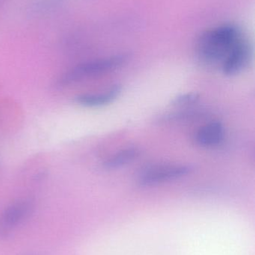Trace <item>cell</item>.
I'll return each instance as SVG.
<instances>
[{"label":"cell","instance_id":"52a82bcc","mask_svg":"<svg viewBox=\"0 0 255 255\" xmlns=\"http://www.w3.org/2000/svg\"><path fill=\"white\" fill-rule=\"evenodd\" d=\"M121 85H116L101 94H81L76 96L74 102L84 107L96 108L106 106L112 103L121 93Z\"/></svg>","mask_w":255,"mask_h":255},{"label":"cell","instance_id":"ba28073f","mask_svg":"<svg viewBox=\"0 0 255 255\" xmlns=\"http://www.w3.org/2000/svg\"><path fill=\"white\" fill-rule=\"evenodd\" d=\"M139 153L140 151L136 147L124 148L108 158L103 163V166L108 169H115L122 167L137 158Z\"/></svg>","mask_w":255,"mask_h":255},{"label":"cell","instance_id":"3957f363","mask_svg":"<svg viewBox=\"0 0 255 255\" xmlns=\"http://www.w3.org/2000/svg\"><path fill=\"white\" fill-rule=\"evenodd\" d=\"M34 206L31 198L19 199L7 206L0 214V239L10 238L15 229L32 214Z\"/></svg>","mask_w":255,"mask_h":255},{"label":"cell","instance_id":"30bf717a","mask_svg":"<svg viewBox=\"0 0 255 255\" xmlns=\"http://www.w3.org/2000/svg\"><path fill=\"white\" fill-rule=\"evenodd\" d=\"M199 98L200 97L199 94L196 93H188V94L178 96L172 101V104L177 106H189V105L197 103Z\"/></svg>","mask_w":255,"mask_h":255},{"label":"cell","instance_id":"277c9868","mask_svg":"<svg viewBox=\"0 0 255 255\" xmlns=\"http://www.w3.org/2000/svg\"><path fill=\"white\" fill-rule=\"evenodd\" d=\"M193 170L187 165H156L142 171L139 176V184L142 187H151L173 181L188 175Z\"/></svg>","mask_w":255,"mask_h":255},{"label":"cell","instance_id":"5b68a950","mask_svg":"<svg viewBox=\"0 0 255 255\" xmlns=\"http://www.w3.org/2000/svg\"><path fill=\"white\" fill-rule=\"evenodd\" d=\"M253 55L251 43L247 37L243 38L222 64L223 73L226 76H234L241 73L250 63Z\"/></svg>","mask_w":255,"mask_h":255},{"label":"cell","instance_id":"7a4b0ae2","mask_svg":"<svg viewBox=\"0 0 255 255\" xmlns=\"http://www.w3.org/2000/svg\"><path fill=\"white\" fill-rule=\"evenodd\" d=\"M127 59L128 55L122 54L108 58L92 60L78 64L63 73L57 79V87L64 88L72 84L80 82L83 79L94 77L111 70H115L121 67Z\"/></svg>","mask_w":255,"mask_h":255},{"label":"cell","instance_id":"6da1fadb","mask_svg":"<svg viewBox=\"0 0 255 255\" xmlns=\"http://www.w3.org/2000/svg\"><path fill=\"white\" fill-rule=\"evenodd\" d=\"M246 37L239 25L222 24L204 31L196 43L199 59L208 65L223 64L235 46Z\"/></svg>","mask_w":255,"mask_h":255},{"label":"cell","instance_id":"9c48e42d","mask_svg":"<svg viewBox=\"0 0 255 255\" xmlns=\"http://www.w3.org/2000/svg\"><path fill=\"white\" fill-rule=\"evenodd\" d=\"M67 0H33L30 10L34 14H43L53 11L65 4Z\"/></svg>","mask_w":255,"mask_h":255},{"label":"cell","instance_id":"8992f818","mask_svg":"<svg viewBox=\"0 0 255 255\" xmlns=\"http://www.w3.org/2000/svg\"><path fill=\"white\" fill-rule=\"evenodd\" d=\"M224 135L223 124L214 121L201 127L196 132L195 140L200 146L214 147L221 143Z\"/></svg>","mask_w":255,"mask_h":255}]
</instances>
